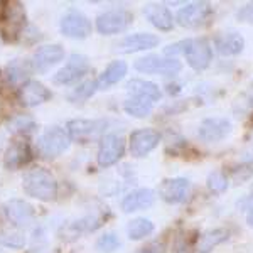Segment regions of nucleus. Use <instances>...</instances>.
<instances>
[{"label":"nucleus","mask_w":253,"mask_h":253,"mask_svg":"<svg viewBox=\"0 0 253 253\" xmlns=\"http://www.w3.org/2000/svg\"><path fill=\"white\" fill-rule=\"evenodd\" d=\"M22 187L27 196L39 201H54L58 196V182L56 177L44 167H32L24 174Z\"/></svg>","instance_id":"1"},{"label":"nucleus","mask_w":253,"mask_h":253,"mask_svg":"<svg viewBox=\"0 0 253 253\" xmlns=\"http://www.w3.org/2000/svg\"><path fill=\"white\" fill-rule=\"evenodd\" d=\"M108 126L107 118H76V120H69L66 124V130L71 137V140L78 142V144H89V142L101 140L105 137V130Z\"/></svg>","instance_id":"2"},{"label":"nucleus","mask_w":253,"mask_h":253,"mask_svg":"<svg viewBox=\"0 0 253 253\" xmlns=\"http://www.w3.org/2000/svg\"><path fill=\"white\" fill-rule=\"evenodd\" d=\"M71 145V137H69L66 128H61V126H52L47 128L38 138V154L42 159H56L59 157L63 152H66Z\"/></svg>","instance_id":"3"},{"label":"nucleus","mask_w":253,"mask_h":253,"mask_svg":"<svg viewBox=\"0 0 253 253\" xmlns=\"http://www.w3.org/2000/svg\"><path fill=\"white\" fill-rule=\"evenodd\" d=\"M214 9L208 2H193L181 7L175 14V22L186 29H199L211 22Z\"/></svg>","instance_id":"4"},{"label":"nucleus","mask_w":253,"mask_h":253,"mask_svg":"<svg viewBox=\"0 0 253 253\" xmlns=\"http://www.w3.org/2000/svg\"><path fill=\"white\" fill-rule=\"evenodd\" d=\"M133 68L144 75H161L174 76L179 75L182 69V63L177 58H161L157 54H149L133 63Z\"/></svg>","instance_id":"5"},{"label":"nucleus","mask_w":253,"mask_h":253,"mask_svg":"<svg viewBox=\"0 0 253 253\" xmlns=\"http://www.w3.org/2000/svg\"><path fill=\"white\" fill-rule=\"evenodd\" d=\"M133 15L126 9H112L101 12L96 17V31L103 36H113L125 32L132 26Z\"/></svg>","instance_id":"6"},{"label":"nucleus","mask_w":253,"mask_h":253,"mask_svg":"<svg viewBox=\"0 0 253 253\" xmlns=\"http://www.w3.org/2000/svg\"><path fill=\"white\" fill-rule=\"evenodd\" d=\"M61 32L69 39H86L91 34V20L78 9H69L59 22Z\"/></svg>","instance_id":"7"},{"label":"nucleus","mask_w":253,"mask_h":253,"mask_svg":"<svg viewBox=\"0 0 253 253\" xmlns=\"http://www.w3.org/2000/svg\"><path fill=\"white\" fill-rule=\"evenodd\" d=\"M125 156V140L118 133H107L100 140L98 147V156L96 161L100 167H112L115 166L122 157Z\"/></svg>","instance_id":"8"},{"label":"nucleus","mask_w":253,"mask_h":253,"mask_svg":"<svg viewBox=\"0 0 253 253\" xmlns=\"http://www.w3.org/2000/svg\"><path fill=\"white\" fill-rule=\"evenodd\" d=\"M186 61L194 71H205L213 61V49L205 38L186 41Z\"/></svg>","instance_id":"9"},{"label":"nucleus","mask_w":253,"mask_h":253,"mask_svg":"<svg viewBox=\"0 0 253 253\" xmlns=\"http://www.w3.org/2000/svg\"><path fill=\"white\" fill-rule=\"evenodd\" d=\"M233 130V125L228 118L223 117H210L199 124L198 137L206 144H216V142L224 140Z\"/></svg>","instance_id":"10"},{"label":"nucleus","mask_w":253,"mask_h":253,"mask_svg":"<svg viewBox=\"0 0 253 253\" xmlns=\"http://www.w3.org/2000/svg\"><path fill=\"white\" fill-rule=\"evenodd\" d=\"M5 29L3 36L7 41H15L20 38L22 31L26 29V9L20 2H9L3 7V17Z\"/></svg>","instance_id":"11"},{"label":"nucleus","mask_w":253,"mask_h":253,"mask_svg":"<svg viewBox=\"0 0 253 253\" xmlns=\"http://www.w3.org/2000/svg\"><path fill=\"white\" fill-rule=\"evenodd\" d=\"M89 59L84 54H75L69 56L68 63L64 68H61L54 76H52V81L56 84H69V83H75L80 78H83L84 75L89 71Z\"/></svg>","instance_id":"12"},{"label":"nucleus","mask_w":253,"mask_h":253,"mask_svg":"<svg viewBox=\"0 0 253 253\" xmlns=\"http://www.w3.org/2000/svg\"><path fill=\"white\" fill-rule=\"evenodd\" d=\"M161 142V133L154 128H138L135 132L130 133L128 147L132 157H145L150 154Z\"/></svg>","instance_id":"13"},{"label":"nucleus","mask_w":253,"mask_h":253,"mask_svg":"<svg viewBox=\"0 0 253 253\" xmlns=\"http://www.w3.org/2000/svg\"><path fill=\"white\" fill-rule=\"evenodd\" d=\"M191 182L186 177H172L164 179L159 186V198L169 205H179L184 203L189 196Z\"/></svg>","instance_id":"14"},{"label":"nucleus","mask_w":253,"mask_h":253,"mask_svg":"<svg viewBox=\"0 0 253 253\" xmlns=\"http://www.w3.org/2000/svg\"><path fill=\"white\" fill-rule=\"evenodd\" d=\"M51 96H52V93L49 91L41 81H36V80H29L27 83H24L17 91L19 103L26 108L42 105L44 101L51 100Z\"/></svg>","instance_id":"15"},{"label":"nucleus","mask_w":253,"mask_h":253,"mask_svg":"<svg viewBox=\"0 0 253 253\" xmlns=\"http://www.w3.org/2000/svg\"><path fill=\"white\" fill-rule=\"evenodd\" d=\"M161 39L156 34H150V32H137V34H130L126 38L120 39L115 46V51L122 52V54H132V52L138 51H147V49H152L159 46Z\"/></svg>","instance_id":"16"},{"label":"nucleus","mask_w":253,"mask_h":253,"mask_svg":"<svg viewBox=\"0 0 253 253\" xmlns=\"http://www.w3.org/2000/svg\"><path fill=\"white\" fill-rule=\"evenodd\" d=\"M63 59H64V47L59 46V44H49V46L39 47L34 52V56L31 59V66L32 71L46 73L47 69L56 66Z\"/></svg>","instance_id":"17"},{"label":"nucleus","mask_w":253,"mask_h":253,"mask_svg":"<svg viewBox=\"0 0 253 253\" xmlns=\"http://www.w3.org/2000/svg\"><path fill=\"white\" fill-rule=\"evenodd\" d=\"M9 221L17 228H26L34 221L36 211L29 203L24 201V199H10L3 206Z\"/></svg>","instance_id":"18"},{"label":"nucleus","mask_w":253,"mask_h":253,"mask_svg":"<svg viewBox=\"0 0 253 253\" xmlns=\"http://www.w3.org/2000/svg\"><path fill=\"white\" fill-rule=\"evenodd\" d=\"M31 161H32V149L29 145V142L24 140V138H15V140L7 147L5 156H3V166L12 170L29 164Z\"/></svg>","instance_id":"19"},{"label":"nucleus","mask_w":253,"mask_h":253,"mask_svg":"<svg viewBox=\"0 0 253 253\" xmlns=\"http://www.w3.org/2000/svg\"><path fill=\"white\" fill-rule=\"evenodd\" d=\"M156 203V193L149 187H142L128 193L122 199V210L124 213H135V211L147 210Z\"/></svg>","instance_id":"20"},{"label":"nucleus","mask_w":253,"mask_h":253,"mask_svg":"<svg viewBox=\"0 0 253 253\" xmlns=\"http://www.w3.org/2000/svg\"><path fill=\"white\" fill-rule=\"evenodd\" d=\"M144 15L156 29L164 31V32L172 31V27H174L172 12L167 9L166 5H162V3H149V5H145Z\"/></svg>","instance_id":"21"},{"label":"nucleus","mask_w":253,"mask_h":253,"mask_svg":"<svg viewBox=\"0 0 253 253\" xmlns=\"http://www.w3.org/2000/svg\"><path fill=\"white\" fill-rule=\"evenodd\" d=\"M32 71L31 61H22V59H12L9 64L3 69V80L9 86H22L24 83H27Z\"/></svg>","instance_id":"22"},{"label":"nucleus","mask_w":253,"mask_h":253,"mask_svg":"<svg viewBox=\"0 0 253 253\" xmlns=\"http://www.w3.org/2000/svg\"><path fill=\"white\" fill-rule=\"evenodd\" d=\"M214 47L221 56H238L245 49V39L238 32H221L214 38Z\"/></svg>","instance_id":"23"},{"label":"nucleus","mask_w":253,"mask_h":253,"mask_svg":"<svg viewBox=\"0 0 253 253\" xmlns=\"http://www.w3.org/2000/svg\"><path fill=\"white\" fill-rule=\"evenodd\" d=\"M126 91L132 96H138V98H145V100L156 103L162 98V91L159 88V84L152 83V81H145V80H130L126 83Z\"/></svg>","instance_id":"24"},{"label":"nucleus","mask_w":253,"mask_h":253,"mask_svg":"<svg viewBox=\"0 0 253 253\" xmlns=\"http://www.w3.org/2000/svg\"><path fill=\"white\" fill-rule=\"evenodd\" d=\"M228 238H230V230H226V228H214V230H210L196 240V252L211 253L218 245L224 243Z\"/></svg>","instance_id":"25"},{"label":"nucleus","mask_w":253,"mask_h":253,"mask_svg":"<svg viewBox=\"0 0 253 253\" xmlns=\"http://www.w3.org/2000/svg\"><path fill=\"white\" fill-rule=\"evenodd\" d=\"M126 71H128V66H126L125 61L122 59H117V61H112L105 71L101 73L100 80H98V88L100 89H107L108 86H113L117 84L118 81H122L125 78Z\"/></svg>","instance_id":"26"},{"label":"nucleus","mask_w":253,"mask_h":253,"mask_svg":"<svg viewBox=\"0 0 253 253\" xmlns=\"http://www.w3.org/2000/svg\"><path fill=\"white\" fill-rule=\"evenodd\" d=\"M124 110L126 115L133 117V118H147L152 113L154 103L145 98H138V96H128L124 103Z\"/></svg>","instance_id":"27"},{"label":"nucleus","mask_w":253,"mask_h":253,"mask_svg":"<svg viewBox=\"0 0 253 253\" xmlns=\"http://www.w3.org/2000/svg\"><path fill=\"white\" fill-rule=\"evenodd\" d=\"M154 233V223L149 218H135L128 223L126 226V235L130 240L138 242V240H144L145 236Z\"/></svg>","instance_id":"28"},{"label":"nucleus","mask_w":253,"mask_h":253,"mask_svg":"<svg viewBox=\"0 0 253 253\" xmlns=\"http://www.w3.org/2000/svg\"><path fill=\"white\" fill-rule=\"evenodd\" d=\"M96 89H100L98 88V80H86L80 83L73 91L68 93V100L71 103H83V101H86L88 98L95 95Z\"/></svg>","instance_id":"29"},{"label":"nucleus","mask_w":253,"mask_h":253,"mask_svg":"<svg viewBox=\"0 0 253 253\" xmlns=\"http://www.w3.org/2000/svg\"><path fill=\"white\" fill-rule=\"evenodd\" d=\"M9 130L17 135H29L36 130V120L29 115H15L9 120Z\"/></svg>","instance_id":"30"},{"label":"nucleus","mask_w":253,"mask_h":253,"mask_svg":"<svg viewBox=\"0 0 253 253\" xmlns=\"http://www.w3.org/2000/svg\"><path fill=\"white\" fill-rule=\"evenodd\" d=\"M105 218L101 214H89V216H84V218L78 219L71 224V230L78 231V233H88V231H95L96 228H100L103 224Z\"/></svg>","instance_id":"31"},{"label":"nucleus","mask_w":253,"mask_h":253,"mask_svg":"<svg viewBox=\"0 0 253 253\" xmlns=\"http://www.w3.org/2000/svg\"><path fill=\"white\" fill-rule=\"evenodd\" d=\"M206 186L210 189V193L213 194H223L228 189V177L223 170H213V172L208 174Z\"/></svg>","instance_id":"32"},{"label":"nucleus","mask_w":253,"mask_h":253,"mask_svg":"<svg viewBox=\"0 0 253 253\" xmlns=\"http://www.w3.org/2000/svg\"><path fill=\"white\" fill-rule=\"evenodd\" d=\"M120 238L113 233V231H108V233L101 235L100 238L96 240V250L101 253H113L115 250H118L120 247Z\"/></svg>","instance_id":"33"},{"label":"nucleus","mask_w":253,"mask_h":253,"mask_svg":"<svg viewBox=\"0 0 253 253\" xmlns=\"http://www.w3.org/2000/svg\"><path fill=\"white\" fill-rule=\"evenodd\" d=\"M0 245L7 248H22L26 245V236L19 233V231L3 230L0 231Z\"/></svg>","instance_id":"34"},{"label":"nucleus","mask_w":253,"mask_h":253,"mask_svg":"<svg viewBox=\"0 0 253 253\" xmlns=\"http://www.w3.org/2000/svg\"><path fill=\"white\" fill-rule=\"evenodd\" d=\"M194 240L189 238L187 233H181L175 236L174 242V253H194L196 247H194Z\"/></svg>","instance_id":"35"},{"label":"nucleus","mask_w":253,"mask_h":253,"mask_svg":"<svg viewBox=\"0 0 253 253\" xmlns=\"http://www.w3.org/2000/svg\"><path fill=\"white\" fill-rule=\"evenodd\" d=\"M236 17H238V20H242V22L253 24V3H247V5H243L242 9L236 12Z\"/></svg>","instance_id":"36"},{"label":"nucleus","mask_w":253,"mask_h":253,"mask_svg":"<svg viewBox=\"0 0 253 253\" xmlns=\"http://www.w3.org/2000/svg\"><path fill=\"white\" fill-rule=\"evenodd\" d=\"M142 253H166V247L159 242H154L142 248Z\"/></svg>","instance_id":"37"},{"label":"nucleus","mask_w":253,"mask_h":253,"mask_svg":"<svg viewBox=\"0 0 253 253\" xmlns=\"http://www.w3.org/2000/svg\"><path fill=\"white\" fill-rule=\"evenodd\" d=\"M247 210H248V213H247V223H248V226L253 228V205L248 206Z\"/></svg>","instance_id":"38"},{"label":"nucleus","mask_w":253,"mask_h":253,"mask_svg":"<svg viewBox=\"0 0 253 253\" xmlns=\"http://www.w3.org/2000/svg\"><path fill=\"white\" fill-rule=\"evenodd\" d=\"M248 103L253 107V84L250 86V91H248Z\"/></svg>","instance_id":"39"},{"label":"nucleus","mask_w":253,"mask_h":253,"mask_svg":"<svg viewBox=\"0 0 253 253\" xmlns=\"http://www.w3.org/2000/svg\"><path fill=\"white\" fill-rule=\"evenodd\" d=\"M252 194H253V186H252Z\"/></svg>","instance_id":"40"}]
</instances>
